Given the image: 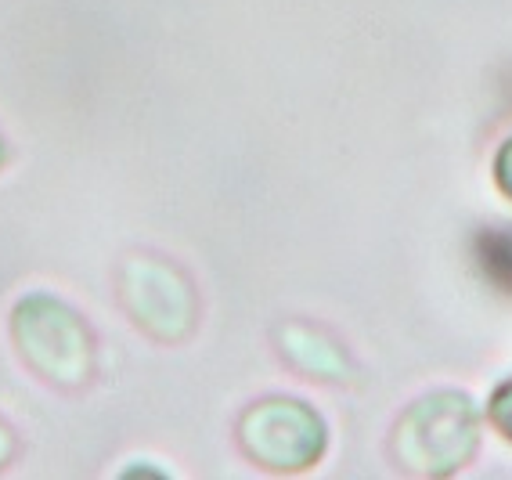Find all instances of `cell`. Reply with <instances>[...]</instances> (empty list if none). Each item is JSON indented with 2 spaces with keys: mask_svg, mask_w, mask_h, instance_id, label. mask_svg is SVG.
<instances>
[{
  "mask_svg": "<svg viewBox=\"0 0 512 480\" xmlns=\"http://www.w3.org/2000/svg\"><path fill=\"white\" fill-rule=\"evenodd\" d=\"M480 264L498 286L512 289V235L509 231H487L480 239Z\"/></svg>",
  "mask_w": 512,
  "mask_h": 480,
  "instance_id": "8992f818",
  "label": "cell"
},
{
  "mask_svg": "<svg viewBox=\"0 0 512 480\" xmlns=\"http://www.w3.org/2000/svg\"><path fill=\"white\" fill-rule=\"evenodd\" d=\"M494 181H498V188L512 199V138H505V145L498 148V156H494Z\"/></svg>",
  "mask_w": 512,
  "mask_h": 480,
  "instance_id": "ba28073f",
  "label": "cell"
},
{
  "mask_svg": "<svg viewBox=\"0 0 512 480\" xmlns=\"http://www.w3.org/2000/svg\"><path fill=\"white\" fill-rule=\"evenodd\" d=\"M238 441L249 459L271 470H303L325 448V423L296 397L260 401L238 423Z\"/></svg>",
  "mask_w": 512,
  "mask_h": 480,
  "instance_id": "277c9868",
  "label": "cell"
},
{
  "mask_svg": "<svg viewBox=\"0 0 512 480\" xmlns=\"http://www.w3.org/2000/svg\"><path fill=\"white\" fill-rule=\"evenodd\" d=\"M487 416H491V423L502 430L505 437H512V379L509 383H502V387L494 390L491 397V408H487Z\"/></svg>",
  "mask_w": 512,
  "mask_h": 480,
  "instance_id": "52a82bcc",
  "label": "cell"
},
{
  "mask_svg": "<svg viewBox=\"0 0 512 480\" xmlns=\"http://www.w3.org/2000/svg\"><path fill=\"white\" fill-rule=\"evenodd\" d=\"M11 336L22 361L51 387L73 390L91 376V333L80 314L69 311L55 296L33 293L19 300L11 314Z\"/></svg>",
  "mask_w": 512,
  "mask_h": 480,
  "instance_id": "6da1fadb",
  "label": "cell"
},
{
  "mask_svg": "<svg viewBox=\"0 0 512 480\" xmlns=\"http://www.w3.org/2000/svg\"><path fill=\"white\" fill-rule=\"evenodd\" d=\"M119 296L130 318L156 340H184L195 329V293L181 268L163 257H130L119 268Z\"/></svg>",
  "mask_w": 512,
  "mask_h": 480,
  "instance_id": "3957f363",
  "label": "cell"
},
{
  "mask_svg": "<svg viewBox=\"0 0 512 480\" xmlns=\"http://www.w3.org/2000/svg\"><path fill=\"white\" fill-rule=\"evenodd\" d=\"M476 408L466 394L440 390L415 401L397 423V459L415 473H451L476 448Z\"/></svg>",
  "mask_w": 512,
  "mask_h": 480,
  "instance_id": "7a4b0ae2",
  "label": "cell"
},
{
  "mask_svg": "<svg viewBox=\"0 0 512 480\" xmlns=\"http://www.w3.org/2000/svg\"><path fill=\"white\" fill-rule=\"evenodd\" d=\"M282 354L311 379H343L339 376V372H343V351H339L336 343L325 340L318 329L289 325V329H285Z\"/></svg>",
  "mask_w": 512,
  "mask_h": 480,
  "instance_id": "5b68a950",
  "label": "cell"
},
{
  "mask_svg": "<svg viewBox=\"0 0 512 480\" xmlns=\"http://www.w3.org/2000/svg\"><path fill=\"white\" fill-rule=\"evenodd\" d=\"M11 455H15V434H11L8 426L0 423V466H8Z\"/></svg>",
  "mask_w": 512,
  "mask_h": 480,
  "instance_id": "9c48e42d",
  "label": "cell"
}]
</instances>
